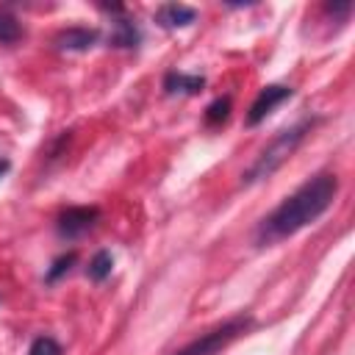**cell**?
I'll list each match as a JSON object with an SVG mask.
<instances>
[{
    "label": "cell",
    "mask_w": 355,
    "mask_h": 355,
    "mask_svg": "<svg viewBox=\"0 0 355 355\" xmlns=\"http://www.w3.org/2000/svg\"><path fill=\"white\" fill-rule=\"evenodd\" d=\"M338 194V178L330 172H322L311 180H305L294 194H288L255 230V241L263 244H275L283 241L288 236H294L297 230L308 227L311 222H316L336 200Z\"/></svg>",
    "instance_id": "1"
},
{
    "label": "cell",
    "mask_w": 355,
    "mask_h": 355,
    "mask_svg": "<svg viewBox=\"0 0 355 355\" xmlns=\"http://www.w3.org/2000/svg\"><path fill=\"white\" fill-rule=\"evenodd\" d=\"M308 130H311V122H300V125H294V128L277 133V136L269 141V147L261 150V155L255 158V164L244 172V183H255V180H261V178H269L286 158H291V153L297 150V144L305 139Z\"/></svg>",
    "instance_id": "2"
},
{
    "label": "cell",
    "mask_w": 355,
    "mask_h": 355,
    "mask_svg": "<svg viewBox=\"0 0 355 355\" xmlns=\"http://www.w3.org/2000/svg\"><path fill=\"white\" fill-rule=\"evenodd\" d=\"M250 327V316H236V319H227L222 327L200 336L197 341L186 344L183 349H178L175 355H216L222 347H227L239 333H244Z\"/></svg>",
    "instance_id": "3"
},
{
    "label": "cell",
    "mask_w": 355,
    "mask_h": 355,
    "mask_svg": "<svg viewBox=\"0 0 355 355\" xmlns=\"http://www.w3.org/2000/svg\"><path fill=\"white\" fill-rule=\"evenodd\" d=\"M94 219H97V208H67L58 216V233L64 239H78L94 225Z\"/></svg>",
    "instance_id": "4"
},
{
    "label": "cell",
    "mask_w": 355,
    "mask_h": 355,
    "mask_svg": "<svg viewBox=\"0 0 355 355\" xmlns=\"http://www.w3.org/2000/svg\"><path fill=\"white\" fill-rule=\"evenodd\" d=\"M291 97V89L288 86H266L261 89V94L255 97V103L250 105V114H247V125H258L275 105H280L283 100Z\"/></svg>",
    "instance_id": "5"
},
{
    "label": "cell",
    "mask_w": 355,
    "mask_h": 355,
    "mask_svg": "<svg viewBox=\"0 0 355 355\" xmlns=\"http://www.w3.org/2000/svg\"><path fill=\"white\" fill-rule=\"evenodd\" d=\"M194 17H197V11L189 8V6H183V3H166V6H161L155 11V19L164 28H186V25L194 22Z\"/></svg>",
    "instance_id": "6"
},
{
    "label": "cell",
    "mask_w": 355,
    "mask_h": 355,
    "mask_svg": "<svg viewBox=\"0 0 355 355\" xmlns=\"http://www.w3.org/2000/svg\"><path fill=\"white\" fill-rule=\"evenodd\" d=\"M94 42H97V33L89 31V28H67V31L58 33V39H55V44H58L61 50H86V47H92Z\"/></svg>",
    "instance_id": "7"
},
{
    "label": "cell",
    "mask_w": 355,
    "mask_h": 355,
    "mask_svg": "<svg viewBox=\"0 0 355 355\" xmlns=\"http://www.w3.org/2000/svg\"><path fill=\"white\" fill-rule=\"evenodd\" d=\"M202 78L200 75H186V72H169L164 78V89L166 94H194L202 89Z\"/></svg>",
    "instance_id": "8"
},
{
    "label": "cell",
    "mask_w": 355,
    "mask_h": 355,
    "mask_svg": "<svg viewBox=\"0 0 355 355\" xmlns=\"http://www.w3.org/2000/svg\"><path fill=\"white\" fill-rule=\"evenodd\" d=\"M111 266H114V258H111V252H105V250H100L92 261H89V277L92 280H105L108 275H111Z\"/></svg>",
    "instance_id": "9"
},
{
    "label": "cell",
    "mask_w": 355,
    "mask_h": 355,
    "mask_svg": "<svg viewBox=\"0 0 355 355\" xmlns=\"http://www.w3.org/2000/svg\"><path fill=\"white\" fill-rule=\"evenodd\" d=\"M111 42H114L116 47H133V44L139 42V33H136V28H133L130 22L119 19V22H114V36H111Z\"/></svg>",
    "instance_id": "10"
},
{
    "label": "cell",
    "mask_w": 355,
    "mask_h": 355,
    "mask_svg": "<svg viewBox=\"0 0 355 355\" xmlns=\"http://www.w3.org/2000/svg\"><path fill=\"white\" fill-rule=\"evenodd\" d=\"M19 36H22L19 22H17L11 14H3V11H0V44H11V42H17Z\"/></svg>",
    "instance_id": "11"
},
{
    "label": "cell",
    "mask_w": 355,
    "mask_h": 355,
    "mask_svg": "<svg viewBox=\"0 0 355 355\" xmlns=\"http://www.w3.org/2000/svg\"><path fill=\"white\" fill-rule=\"evenodd\" d=\"M28 355H64V349H61V344H58L55 338H50V336H39V338H33Z\"/></svg>",
    "instance_id": "12"
},
{
    "label": "cell",
    "mask_w": 355,
    "mask_h": 355,
    "mask_svg": "<svg viewBox=\"0 0 355 355\" xmlns=\"http://www.w3.org/2000/svg\"><path fill=\"white\" fill-rule=\"evenodd\" d=\"M227 114H230V100H227V97H219V100H214V103L208 105L205 122H208V125H219V122L227 119Z\"/></svg>",
    "instance_id": "13"
},
{
    "label": "cell",
    "mask_w": 355,
    "mask_h": 355,
    "mask_svg": "<svg viewBox=\"0 0 355 355\" xmlns=\"http://www.w3.org/2000/svg\"><path fill=\"white\" fill-rule=\"evenodd\" d=\"M72 261H75V255H72V252H69V255H64V258H58V261H55V266H53V269L47 272V280H55V277H58L61 272H67Z\"/></svg>",
    "instance_id": "14"
},
{
    "label": "cell",
    "mask_w": 355,
    "mask_h": 355,
    "mask_svg": "<svg viewBox=\"0 0 355 355\" xmlns=\"http://www.w3.org/2000/svg\"><path fill=\"white\" fill-rule=\"evenodd\" d=\"M6 172H8V161H6V158H0V178H3Z\"/></svg>",
    "instance_id": "15"
}]
</instances>
